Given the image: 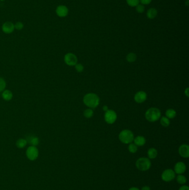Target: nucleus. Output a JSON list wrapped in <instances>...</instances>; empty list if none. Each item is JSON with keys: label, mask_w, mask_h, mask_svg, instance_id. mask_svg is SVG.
Instances as JSON below:
<instances>
[{"label": "nucleus", "mask_w": 189, "mask_h": 190, "mask_svg": "<svg viewBox=\"0 0 189 190\" xmlns=\"http://www.w3.org/2000/svg\"><path fill=\"white\" fill-rule=\"evenodd\" d=\"M147 155L149 159H155L158 156V151L155 148H150L148 150Z\"/></svg>", "instance_id": "6ab92c4d"}, {"label": "nucleus", "mask_w": 189, "mask_h": 190, "mask_svg": "<svg viewBox=\"0 0 189 190\" xmlns=\"http://www.w3.org/2000/svg\"><path fill=\"white\" fill-rule=\"evenodd\" d=\"M176 181L179 184L184 185L187 183V177L182 174H178V176L176 177Z\"/></svg>", "instance_id": "aec40b11"}, {"label": "nucleus", "mask_w": 189, "mask_h": 190, "mask_svg": "<svg viewBox=\"0 0 189 190\" xmlns=\"http://www.w3.org/2000/svg\"><path fill=\"white\" fill-rule=\"evenodd\" d=\"M165 114L168 118H173L176 116V112L174 109H169L166 111Z\"/></svg>", "instance_id": "412c9836"}, {"label": "nucleus", "mask_w": 189, "mask_h": 190, "mask_svg": "<svg viewBox=\"0 0 189 190\" xmlns=\"http://www.w3.org/2000/svg\"><path fill=\"white\" fill-rule=\"evenodd\" d=\"M179 190H189V188L187 185H182L179 188Z\"/></svg>", "instance_id": "2f4dec72"}, {"label": "nucleus", "mask_w": 189, "mask_h": 190, "mask_svg": "<svg viewBox=\"0 0 189 190\" xmlns=\"http://www.w3.org/2000/svg\"><path fill=\"white\" fill-rule=\"evenodd\" d=\"M128 190H140L139 188H135V187H133V188H130Z\"/></svg>", "instance_id": "f704fd0d"}, {"label": "nucleus", "mask_w": 189, "mask_h": 190, "mask_svg": "<svg viewBox=\"0 0 189 190\" xmlns=\"http://www.w3.org/2000/svg\"><path fill=\"white\" fill-rule=\"evenodd\" d=\"M75 68L76 71L79 72L80 73L82 72H83L84 70V67L83 66L80 64V63H77L75 65Z\"/></svg>", "instance_id": "c756f323"}, {"label": "nucleus", "mask_w": 189, "mask_h": 190, "mask_svg": "<svg viewBox=\"0 0 189 190\" xmlns=\"http://www.w3.org/2000/svg\"><path fill=\"white\" fill-rule=\"evenodd\" d=\"M160 117V111L155 107L150 108L145 113L146 119L151 123H154L158 121Z\"/></svg>", "instance_id": "f03ea898"}, {"label": "nucleus", "mask_w": 189, "mask_h": 190, "mask_svg": "<svg viewBox=\"0 0 189 190\" xmlns=\"http://www.w3.org/2000/svg\"><path fill=\"white\" fill-rule=\"evenodd\" d=\"M161 125H162L164 127H168L170 125V121L168 117H161L160 120Z\"/></svg>", "instance_id": "4be33fe9"}, {"label": "nucleus", "mask_w": 189, "mask_h": 190, "mask_svg": "<svg viewBox=\"0 0 189 190\" xmlns=\"http://www.w3.org/2000/svg\"><path fill=\"white\" fill-rule=\"evenodd\" d=\"M146 99H147V95L146 94V92L144 91H139L135 95L134 100L137 103L139 104L142 103L145 101Z\"/></svg>", "instance_id": "ddd939ff"}, {"label": "nucleus", "mask_w": 189, "mask_h": 190, "mask_svg": "<svg viewBox=\"0 0 189 190\" xmlns=\"http://www.w3.org/2000/svg\"><path fill=\"white\" fill-rule=\"evenodd\" d=\"M119 140L124 144H129L134 140V134L129 130H124L119 133Z\"/></svg>", "instance_id": "20e7f679"}, {"label": "nucleus", "mask_w": 189, "mask_h": 190, "mask_svg": "<svg viewBox=\"0 0 189 190\" xmlns=\"http://www.w3.org/2000/svg\"><path fill=\"white\" fill-rule=\"evenodd\" d=\"M104 119L107 123L113 124L117 119V115L116 112L112 109H108L104 115Z\"/></svg>", "instance_id": "0eeeda50"}, {"label": "nucleus", "mask_w": 189, "mask_h": 190, "mask_svg": "<svg viewBox=\"0 0 189 190\" xmlns=\"http://www.w3.org/2000/svg\"><path fill=\"white\" fill-rule=\"evenodd\" d=\"M187 170V166L183 162H177L174 166V172L178 174H183Z\"/></svg>", "instance_id": "9b49d317"}, {"label": "nucleus", "mask_w": 189, "mask_h": 190, "mask_svg": "<svg viewBox=\"0 0 189 190\" xmlns=\"http://www.w3.org/2000/svg\"><path fill=\"white\" fill-rule=\"evenodd\" d=\"M14 25H15V29L18 31H21L24 28V24L21 22H17L16 24Z\"/></svg>", "instance_id": "cd10ccee"}, {"label": "nucleus", "mask_w": 189, "mask_h": 190, "mask_svg": "<svg viewBox=\"0 0 189 190\" xmlns=\"http://www.w3.org/2000/svg\"><path fill=\"white\" fill-rule=\"evenodd\" d=\"M6 87V82L5 80L2 78L0 77V92H2L4 91Z\"/></svg>", "instance_id": "bb28decb"}, {"label": "nucleus", "mask_w": 189, "mask_h": 190, "mask_svg": "<svg viewBox=\"0 0 189 190\" xmlns=\"http://www.w3.org/2000/svg\"><path fill=\"white\" fill-rule=\"evenodd\" d=\"M64 61L66 65L70 66H73L77 63L78 59L74 53H67L65 55Z\"/></svg>", "instance_id": "6e6552de"}, {"label": "nucleus", "mask_w": 189, "mask_h": 190, "mask_svg": "<svg viewBox=\"0 0 189 190\" xmlns=\"http://www.w3.org/2000/svg\"><path fill=\"white\" fill-rule=\"evenodd\" d=\"M134 144L137 146H144L146 143V140L145 137L142 136H137L135 138H134Z\"/></svg>", "instance_id": "dca6fc26"}, {"label": "nucleus", "mask_w": 189, "mask_h": 190, "mask_svg": "<svg viewBox=\"0 0 189 190\" xmlns=\"http://www.w3.org/2000/svg\"><path fill=\"white\" fill-rule=\"evenodd\" d=\"M140 190H151V188L148 186H144L142 188V189Z\"/></svg>", "instance_id": "473e14b6"}, {"label": "nucleus", "mask_w": 189, "mask_h": 190, "mask_svg": "<svg viewBox=\"0 0 189 190\" xmlns=\"http://www.w3.org/2000/svg\"><path fill=\"white\" fill-rule=\"evenodd\" d=\"M185 3H186V5H187V6H189V0H187V2H185Z\"/></svg>", "instance_id": "e433bc0d"}, {"label": "nucleus", "mask_w": 189, "mask_h": 190, "mask_svg": "<svg viewBox=\"0 0 189 190\" xmlns=\"http://www.w3.org/2000/svg\"><path fill=\"white\" fill-rule=\"evenodd\" d=\"M161 177L165 182H171L175 178V173L173 169H166L161 174Z\"/></svg>", "instance_id": "423d86ee"}, {"label": "nucleus", "mask_w": 189, "mask_h": 190, "mask_svg": "<svg viewBox=\"0 0 189 190\" xmlns=\"http://www.w3.org/2000/svg\"><path fill=\"white\" fill-rule=\"evenodd\" d=\"M179 154L183 158H188L189 157V146L186 144H183L179 147Z\"/></svg>", "instance_id": "f8f14e48"}, {"label": "nucleus", "mask_w": 189, "mask_h": 190, "mask_svg": "<svg viewBox=\"0 0 189 190\" xmlns=\"http://www.w3.org/2000/svg\"><path fill=\"white\" fill-rule=\"evenodd\" d=\"M137 60V55L134 53H130L127 56V60L129 63H133Z\"/></svg>", "instance_id": "5701e85b"}, {"label": "nucleus", "mask_w": 189, "mask_h": 190, "mask_svg": "<svg viewBox=\"0 0 189 190\" xmlns=\"http://www.w3.org/2000/svg\"><path fill=\"white\" fill-rule=\"evenodd\" d=\"M127 4L131 7H136L140 3V0H126Z\"/></svg>", "instance_id": "a878e982"}, {"label": "nucleus", "mask_w": 189, "mask_h": 190, "mask_svg": "<svg viewBox=\"0 0 189 190\" xmlns=\"http://www.w3.org/2000/svg\"><path fill=\"white\" fill-rule=\"evenodd\" d=\"M69 10L67 6L65 5L58 6L56 9V13L60 17H65L67 16Z\"/></svg>", "instance_id": "9d476101"}, {"label": "nucleus", "mask_w": 189, "mask_h": 190, "mask_svg": "<svg viewBox=\"0 0 189 190\" xmlns=\"http://www.w3.org/2000/svg\"><path fill=\"white\" fill-rule=\"evenodd\" d=\"M103 109L104 111L106 112V111L108 110V106H104L103 107Z\"/></svg>", "instance_id": "c9c22d12"}, {"label": "nucleus", "mask_w": 189, "mask_h": 190, "mask_svg": "<svg viewBox=\"0 0 189 190\" xmlns=\"http://www.w3.org/2000/svg\"><path fill=\"white\" fill-rule=\"evenodd\" d=\"M152 0H140V2L143 5H147L151 2Z\"/></svg>", "instance_id": "7c9ffc66"}, {"label": "nucleus", "mask_w": 189, "mask_h": 190, "mask_svg": "<svg viewBox=\"0 0 189 190\" xmlns=\"http://www.w3.org/2000/svg\"><path fill=\"white\" fill-rule=\"evenodd\" d=\"M128 150L130 153L135 154L137 151V146L134 143H129V145L128 146Z\"/></svg>", "instance_id": "b1692460"}, {"label": "nucleus", "mask_w": 189, "mask_h": 190, "mask_svg": "<svg viewBox=\"0 0 189 190\" xmlns=\"http://www.w3.org/2000/svg\"><path fill=\"white\" fill-rule=\"evenodd\" d=\"M27 145V141L26 138H19L16 141V145L18 149H22L25 148Z\"/></svg>", "instance_id": "a211bd4d"}, {"label": "nucleus", "mask_w": 189, "mask_h": 190, "mask_svg": "<svg viewBox=\"0 0 189 190\" xmlns=\"http://www.w3.org/2000/svg\"><path fill=\"white\" fill-rule=\"evenodd\" d=\"M158 15V11L155 8H150L148 10L146 13L147 17L149 19L155 18Z\"/></svg>", "instance_id": "f3484780"}, {"label": "nucleus", "mask_w": 189, "mask_h": 190, "mask_svg": "<svg viewBox=\"0 0 189 190\" xmlns=\"http://www.w3.org/2000/svg\"><path fill=\"white\" fill-rule=\"evenodd\" d=\"M136 11L138 13H142L145 11V7L142 4H139L136 6Z\"/></svg>", "instance_id": "c85d7f7f"}, {"label": "nucleus", "mask_w": 189, "mask_h": 190, "mask_svg": "<svg viewBox=\"0 0 189 190\" xmlns=\"http://www.w3.org/2000/svg\"><path fill=\"white\" fill-rule=\"evenodd\" d=\"M26 157L29 160L34 161L36 160L39 156V151L36 146H29L26 151Z\"/></svg>", "instance_id": "39448f33"}, {"label": "nucleus", "mask_w": 189, "mask_h": 190, "mask_svg": "<svg viewBox=\"0 0 189 190\" xmlns=\"http://www.w3.org/2000/svg\"><path fill=\"white\" fill-rule=\"evenodd\" d=\"M1 29L3 33L6 34H12L15 29V25L13 22H10V21H6L5 22H4L2 25Z\"/></svg>", "instance_id": "1a4fd4ad"}, {"label": "nucleus", "mask_w": 189, "mask_h": 190, "mask_svg": "<svg viewBox=\"0 0 189 190\" xmlns=\"http://www.w3.org/2000/svg\"><path fill=\"white\" fill-rule=\"evenodd\" d=\"M93 109H86L84 112V116L87 118H90L91 117H93Z\"/></svg>", "instance_id": "393cba45"}, {"label": "nucleus", "mask_w": 189, "mask_h": 190, "mask_svg": "<svg viewBox=\"0 0 189 190\" xmlns=\"http://www.w3.org/2000/svg\"><path fill=\"white\" fill-rule=\"evenodd\" d=\"M26 140L27 141V143L31 145V146H37L39 145V138L35 136H27Z\"/></svg>", "instance_id": "4468645a"}, {"label": "nucleus", "mask_w": 189, "mask_h": 190, "mask_svg": "<svg viewBox=\"0 0 189 190\" xmlns=\"http://www.w3.org/2000/svg\"><path fill=\"white\" fill-rule=\"evenodd\" d=\"M99 98L97 95L94 93L86 94L83 98V102L90 109H94L99 104Z\"/></svg>", "instance_id": "f257e3e1"}, {"label": "nucleus", "mask_w": 189, "mask_h": 190, "mask_svg": "<svg viewBox=\"0 0 189 190\" xmlns=\"http://www.w3.org/2000/svg\"><path fill=\"white\" fill-rule=\"evenodd\" d=\"M2 97L6 101H10L13 98V94L9 90H5L2 92Z\"/></svg>", "instance_id": "2eb2a0df"}, {"label": "nucleus", "mask_w": 189, "mask_h": 190, "mask_svg": "<svg viewBox=\"0 0 189 190\" xmlns=\"http://www.w3.org/2000/svg\"><path fill=\"white\" fill-rule=\"evenodd\" d=\"M189 88H187L185 91V94L187 95V97H189Z\"/></svg>", "instance_id": "72a5a7b5"}, {"label": "nucleus", "mask_w": 189, "mask_h": 190, "mask_svg": "<svg viewBox=\"0 0 189 190\" xmlns=\"http://www.w3.org/2000/svg\"><path fill=\"white\" fill-rule=\"evenodd\" d=\"M135 166L137 169L141 171H146L150 169L151 166V162L149 158L141 157L137 159L135 163Z\"/></svg>", "instance_id": "7ed1b4c3"}]
</instances>
